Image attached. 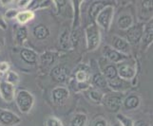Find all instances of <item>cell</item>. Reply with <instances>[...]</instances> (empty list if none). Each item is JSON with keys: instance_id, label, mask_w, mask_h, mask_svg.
Wrapping results in <instances>:
<instances>
[{"instance_id": "obj_16", "label": "cell", "mask_w": 153, "mask_h": 126, "mask_svg": "<svg viewBox=\"0 0 153 126\" xmlns=\"http://www.w3.org/2000/svg\"><path fill=\"white\" fill-rule=\"evenodd\" d=\"M112 49L117 50L123 54L128 55L129 51V44L128 41L124 38H121L120 36L115 35L113 37V42H112Z\"/></svg>"}, {"instance_id": "obj_22", "label": "cell", "mask_w": 153, "mask_h": 126, "mask_svg": "<svg viewBox=\"0 0 153 126\" xmlns=\"http://www.w3.org/2000/svg\"><path fill=\"white\" fill-rule=\"evenodd\" d=\"M102 74L107 79V81L113 80L116 77H118L117 74V67L113 64H105L104 67H102Z\"/></svg>"}, {"instance_id": "obj_33", "label": "cell", "mask_w": 153, "mask_h": 126, "mask_svg": "<svg viewBox=\"0 0 153 126\" xmlns=\"http://www.w3.org/2000/svg\"><path fill=\"white\" fill-rule=\"evenodd\" d=\"M18 10L16 9H10L7 10L6 13H5V16L8 19H13V18H16V15L18 14Z\"/></svg>"}, {"instance_id": "obj_30", "label": "cell", "mask_w": 153, "mask_h": 126, "mask_svg": "<svg viewBox=\"0 0 153 126\" xmlns=\"http://www.w3.org/2000/svg\"><path fill=\"white\" fill-rule=\"evenodd\" d=\"M6 82L10 83L12 85L15 86V85H17L19 82H20V78L18 76V74L16 72H14V71H10L9 70L7 72V77H6Z\"/></svg>"}, {"instance_id": "obj_18", "label": "cell", "mask_w": 153, "mask_h": 126, "mask_svg": "<svg viewBox=\"0 0 153 126\" xmlns=\"http://www.w3.org/2000/svg\"><path fill=\"white\" fill-rule=\"evenodd\" d=\"M50 29L47 26L43 24H39L37 26H35L33 29V35L36 40H45L50 36Z\"/></svg>"}, {"instance_id": "obj_9", "label": "cell", "mask_w": 153, "mask_h": 126, "mask_svg": "<svg viewBox=\"0 0 153 126\" xmlns=\"http://www.w3.org/2000/svg\"><path fill=\"white\" fill-rule=\"evenodd\" d=\"M68 97H70V90L65 86H56L51 91V99L52 102L57 105L64 104Z\"/></svg>"}, {"instance_id": "obj_37", "label": "cell", "mask_w": 153, "mask_h": 126, "mask_svg": "<svg viewBox=\"0 0 153 126\" xmlns=\"http://www.w3.org/2000/svg\"><path fill=\"white\" fill-rule=\"evenodd\" d=\"M133 126H150L146 122H145L144 119H139L137 122H134V125Z\"/></svg>"}, {"instance_id": "obj_15", "label": "cell", "mask_w": 153, "mask_h": 126, "mask_svg": "<svg viewBox=\"0 0 153 126\" xmlns=\"http://www.w3.org/2000/svg\"><path fill=\"white\" fill-rule=\"evenodd\" d=\"M85 94H86L87 98L91 102L95 103V104H102L105 94L101 90H99V89L94 88V87H92V88L88 87V89L85 90Z\"/></svg>"}, {"instance_id": "obj_31", "label": "cell", "mask_w": 153, "mask_h": 126, "mask_svg": "<svg viewBox=\"0 0 153 126\" xmlns=\"http://www.w3.org/2000/svg\"><path fill=\"white\" fill-rule=\"evenodd\" d=\"M46 126H64L61 120L56 117H50L46 120Z\"/></svg>"}, {"instance_id": "obj_6", "label": "cell", "mask_w": 153, "mask_h": 126, "mask_svg": "<svg viewBox=\"0 0 153 126\" xmlns=\"http://www.w3.org/2000/svg\"><path fill=\"white\" fill-rule=\"evenodd\" d=\"M117 67V74L118 77L123 79L125 81H129L132 80L133 78H135L136 76V66L133 64H130V63L128 62H122L116 66Z\"/></svg>"}, {"instance_id": "obj_23", "label": "cell", "mask_w": 153, "mask_h": 126, "mask_svg": "<svg viewBox=\"0 0 153 126\" xmlns=\"http://www.w3.org/2000/svg\"><path fill=\"white\" fill-rule=\"evenodd\" d=\"M34 18V12L33 10H22V12H19L18 14L16 15V21L21 25L24 26L25 24H27L30 21H31Z\"/></svg>"}, {"instance_id": "obj_36", "label": "cell", "mask_w": 153, "mask_h": 126, "mask_svg": "<svg viewBox=\"0 0 153 126\" xmlns=\"http://www.w3.org/2000/svg\"><path fill=\"white\" fill-rule=\"evenodd\" d=\"M0 29H2L3 30H6L8 29V25L6 20H5V17L0 13Z\"/></svg>"}, {"instance_id": "obj_8", "label": "cell", "mask_w": 153, "mask_h": 126, "mask_svg": "<svg viewBox=\"0 0 153 126\" xmlns=\"http://www.w3.org/2000/svg\"><path fill=\"white\" fill-rule=\"evenodd\" d=\"M21 122V118L14 112L8 109L0 108V125L15 126Z\"/></svg>"}, {"instance_id": "obj_28", "label": "cell", "mask_w": 153, "mask_h": 126, "mask_svg": "<svg viewBox=\"0 0 153 126\" xmlns=\"http://www.w3.org/2000/svg\"><path fill=\"white\" fill-rule=\"evenodd\" d=\"M56 59V54L54 52H45L40 56V63L43 66H49Z\"/></svg>"}, {"instance_id": "obj_10", "label": "cell", "mask_w": 153, "mask_h": 126, "mask_svg": "<svg viewBox=\"0 0 153 126\" xmlns=\"http://www.w3.org/2000/svg\"><path fill=\"white\" fill-rule=\"evenodd\" d=\"M15 86L12 85L6 81L0 82V97L5 102H12L15 97Z\"/></svg>"}, {"instance_id": "obj_14", "label": "cell", "mask_w": 153, "mask_h": 126, "mask_svg": "<svg viewBox=\"0 0 153 126\" xmlns=\"http://www.w3.org/2000/svg\"><path fill=\"white\" fill-rule=\"evenodd\" d=\"M141 104V98L137 94H129L123 99L122 106L126 110H135Z\"/></svg>"}, {"instance_id": "obj_26", "label": "cell", "mask_w": 153, "mask_h": 126, "mask_svg": "<svg viewBox=\"0 0 153 126\" xmlns=\"http://www.w3.org/2000/svg\"><path fill=\"white\" fill-rule=\"evenodd\" d=\"M88 118L85 113H76L71 119L70 126H87Z\"/></svg>"}, {"instance_id": "obj_13", "label": "cell", "mask_w": 153, "mask_h": 126, "mask_svg": "<svg viewBox=\"0 0 153 126\" xmlns=\"http://www.w3.org/2000/svg\"><path fill=\"white\" fill-rule=\"evenodd\" d=\"M108 87L113 90V92L122 93L129 87V83L119 77H116L113 80L108 81Z\"/></svg>"}, {"instance_id": "obj_39", "label": "cell", "mask_w": 153, "mask_h": 126, "mask_svg": "<svg viewBox=\"0 0 153 126\" xmlns=\"http://www.w3.org/2000/svg\"><path fill=\"white\" fill-rule=\"evenodd\" d=\"M0 126H1V125H0Z\"/></svg>"}, {"instance_id": "obj_12", "label": "cell", "mask_w": 153, "mask_h": 126, "mask_svg": "<svg viewBox=\"0 0 153 126\" xmlns=\"http://www.w3.org/2000/svg\"><path fill=\"white\" fill-rule=\"evenodd\" d=\"M20 58L25 64L30 66H35L36 63H37L38 56L33 49L25 48L20 50Z\"/></svg>"}, {"instance_id": "obj_25", "label": "cell", "mask_w": 153, "mask_h": 126, "mask_svg": "<svg viewBox=\"0 0 153 126\" xmlns=\"http://www.w3.org/2000/svg\"><path fill=\"white\" fill-rule=\"evenodd\" d=\"M117 25L120 29L126 30L133 25V17L130 14H123L118 18Z\"/></svg>"}, {"instance_id": "obj_29", "label": "cell", "mask_w": 153, "mask_h": 126, "mask_svg": "<svg viewBox=\"0 0 153 126\" xmlns=\"http://www.w3.org/2000/svg\"><path fill=\"white\" fill-rule=\"evenodd\" d=\"M116 119L118 120V122L121 124V126H133L134 122L130 118L125 116L122 113H118L116 115Z\"/></svg>"}, {"instance_id": "obj_38", "label": "cell", "mask_w": 153, "mask_h": 126, "mask_svg": "<svg viewBox=\"0 0 153 126\" xmlns=\"http://www.w3.org/2000/svg\"><path fill=\"white\" fill-rule=\"evenodd\" d=\"M111 126H121V124H120V123H119V122H116V123H113V124H112Z\"/></svg>"}, {"instance_id": "obj_21", "label": "cell", "mask_w": 153, "mask_h": 126, "mask_svg": "<svg viewBox=\"0 0 153 126\" xmlns=\"http://www.w3.org/2000/svg\"><path fill=\"white\" fill-rule=\"evenodd\" d=\"M153 40V28H152V20L149 21L146 27H145L143 37H142V42H143V48H147L152 44Z\"/></svg>"}, {"instance_id": "obj_17", "label": "cell", "mask_w": 153, "mask_h": 126, "mask_svg": "<svg viewBox=\"0 0 153 126\" xmlns=\"http://www.w3.org/2000/svg\"><path fill=\"white\" fill-rule=\"evenodd\" d=\"M107 5L108 4L105 3V1H93L92 2V4L89 6V9H88V18L92 21L91 23H94L98 13L101 12Z\"/></svg>"}, {"instance_id": "obj_2", "label": "cell", "mask_w": 153, "mask_h": 126, "mask_svg": "<svg viewBox=\"0 0 153 126\" xmlns=\"http://www.w3.org/2000/svg\"><path fill=\"white\" fill-rule=\"evenodd\" d=\"M87 49L88 51L95 50L101 43V32L95 23H91L85 29Z\"/></svg>"}, {"instance_id": "obj_11", "label": "cell", "mask_w": 153, "mask_h": 126, "mask_svg": "<svg viewBox=\"0 0 153 126\" xmlns=\"http://www.w3.org/2000/svg\"><path fill=\"white\" fill-rule=\"evenodd\" d=\"M75 80L78 87H80V89H82V85L84 91L88 89L89 87V85H91V73H89L88 68L78 69L75 73Z\"/></svg>"}, {"instance_id": "obj_34", "label": "cell", "mask_w": 153, "mask_h": 126, "mask_svg": "<svg viewBox=\"0 0 153 126\" xmlns=\"http://www.w3.org/2000/svg\"><path fill=\"white\" fill-rule=\"evenodd\" d=\"M10 69V66L7 62L0 63V73H6Z\"/></svg>"}, {"instance_id": "obj_24", "label": "cell", "mask_w": 153, "mask_h": 126, "mask_svg": "<svg viewBox=\"0 0 153 126\" xmlns=\"http://www.w3.org/2000/svg\"><path fill=\"white\" fill-rule=\"evenodd\" d=\"M91 83H92L94 88H97L99 90L102 88L108 87V81H107V79L104 77L102 73H95V74L91 77Z\"/></svg>"}, {"instance_id": "obj_7", "label": "cell", "mask_w": 153, "mask_h": 126, "mask_svg": "<svg viewBox=\"0 0 153 126\" xmlns=\"http://www.w3.org/2000/svg\"><path fill=\"white\" fill-rule=\"evenodd\" d=\"M145 29V25L143 23H139L137 25H132L131 27L126 29V41L128 44L136 45L142 40Z\"/></svg>"}, {"instance_id": "obj_4", "label": "cell", "mask_w": 153, "mask_h": 126, "mask_svg": "<svg viewBox=\"0 0 153 126\" xmlns=\"http://www.w3.org/2000/svg\"><path fill=\"white\" fill-rule=\"evenodd\" d=\"M123 99L124 98L121 93L111 92L108 94H105L102 103L109 110V111L117 112L120 110V108L122 107Z\"/></svg>"}, {"instance_id": "obj_32", "label": "cell", "mask_w": 153, "mask_h": 126, "mask_svg": "<svg viewBox=\"0 0 153 126\" xmlns=\"http://www.w3.org/2000/svg\"><path fill=\"white\" fill-rule=\"evenodd\" d=\"M91 126H108L107 119L103 117H98L93 120Z\"/></svg>"}, {"instance_id": "obj_5", "label": "cell", "mask_w": 153, "mask_h": 126, "mask_svg": "<svg viewBox=\"0 0 153 126\" xmlns=\"http://www.w3.org/2000/svg\"><path fill=\"white\" fill-rule=\"evenodd\" d=\"M102 54L104 56V58L107 60L109 63H112V64H120V63L126 61L129 56L121 53V52L115 50L114 49H112L111 46H105L103 49H102Z\"/></svg>"}, {"instance_id": "obj_19", "label": "cell", "mask_w": 153, "mask_h": 126, "mask_svg": "<svg viewBox=\"0 0 153 126\" xmlns=\"http://www.w3.org/2000/svg\"><path fill=\"white\" fill-rule=\"evenodd\" d=\"M51 77L58 83H65L68 79V69L63 66H55L51 71Z\"/></svg>"}, {"instance_id": "obj_35", "label": "cell", "mask_w": 153, "mask_h": 126, "mask_svg": "<svg viewBox=\"0 0 153 126\" xmlns=\"http://www.w3.org/2000/svg\"><path fill=\"white\" fill-rule=\"evenodd\" d=\"M30 0H19V1H17L18 7L22 8V9H26V8L30 7Z\"/></svg>"}, {"instance_id": "obj_20", "label": "cell", "mask_w": 153, "mask_h": 126, "mask_svg": "<svg viewBox=\"0 0 153 126\" xmlns=\"http://www.w3.org/2000/svg\"><path fill=\"white\" fill-rule=\"evenodd\" d=\"M59 46L62 49L68 50L71 48V31L68 28H64L59 35Z\"/></svg>"}, {"instance_id": "obj_3", "label": "cell", "mask_w": 153, "mask_h": 126, "mask_svg": "<svg viewBox=\"0 0 153 126\" xmlns=\"http://www.w3.org/2000/svg\"><path fill=\"white\" fill-rule=\"evenodd\" d=\"M114 16V7L111 5H107L101 12L98 13L95 18V23L99 28H102L105 30H108L111 26Z\"/></svg>"}, {"instance_id": "obj_27", "label": "cell", "mask_w": 153, "mask_h": 126, "mask_svg": "<svg viewBox=\"0 0 153 126\" xmlns=\"http://www.w3.org/2000/svg\"><path fill=\"white\" fill-rule=\"evenodd\" d=\"M28 37V29L26 26H20L15 30V42L18 45H22Z\"/></svg>"}, {"instance_id": "obj_1", "label": "cell", "mask_w": 153, "mask_h": 126, "mask_svg": "<svg viewBox=\"0 0 153 126\" xmlns=\"http://www.w3.org/2000/svg\"><path fill=\"white\" fill-rule=\"evenodd\" d=\"M14 101L19 109L23 114H28L31 111L34 105V97L30 91L25 89H20L15 93Z\"/></svg>"}]
</instances>
